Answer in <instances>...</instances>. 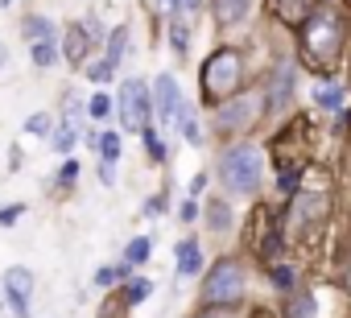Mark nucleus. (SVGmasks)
I'll return each instance as SVG.
<instances>
[{"mask_svg":"<svg viewBox=\"0 0 351 318\" xmlns=\"http://www.w3.org/2000/svg\"><path fill=\"white\" fill-rule=\"evenodd\" d=\"M306 38H302V58L314 66V71H326L335 58H339V46H343V29L330 13H310L306 21Z\"/></svg>","mask_w":351,"mask_h":318,"instance_id":"nucleus-1","label":"nucleus"},{"mask_svg":"<svg viewBox=\"0 0 351 318\" xmlns=\"http://www.w3.org/2000/svg\"><path fill=\"white\" fill-rule=\"evenodd\" d=\"M219 170H223V182H228L232 195H252V191L261 186V174H265L261 149H256V145H236V149H228L223 162H219Z\"/></svg>","mask_w":351,"mask_h":318,"instance_id":"nucleus-2","label":"nucleus"},{"mask_svg":"<svg viewBox=\"0 0 351 318\" xmlns=\"http://www.w3.org/2000/svg\"><path fill=\"white\" fill-rule=\"evenodd\" d=\"M240 83V54L236 50H215L203 66V91L207 99H228Z\"/></svg>","mask_w":351,"mask_h":318,"instance_id":"nucleus-3","label":"nucleus"},{"mask_svg":"<svg viewBox=\"0 0 351 318\" xmlns=\"http://www.w3.org/2000/svg\"><path fill=\"white\" fill-rule=\"evenodd\" d=\"M240 293H244V273H240V265H232V260L215 265V273H211L207 285H203V297H207L211 306H232V302H240Z\"/></svg>","mask_w":351,"mask_h":318,"instance_id":"nucleus-4","label":"nucleus"},{"mask_svg":"<svg viewBox=\"0 0 351 318\" xmlns=\"http://www.w3.org/2000/svg\"><path fill=\"white\" fill-rule=\"evenodd\" d=\"M120 120L132 132H145L149 128V87L141 79H128L120 87Z\"/></svg>","mask_w":351,"mask_h":318,"instance_id":"nucleus-5","label":"nucleus"},{"mask_svg":"<svg viewBox=\"0 0 351 318\" xmlns=\"http://www.w3.org/2000/svg\"><path fill=\"white\" fill-rule=\"evenodd\" d=\"M153 108L161 116V124H178V112L186 108L182 95H178V83H173V75H161L153 83Z\"/></svg>","mask_w":351,"mask_h":318,"instance_id":"nucleus-6","label":"nucleus"},{"mask_svg":"<svg viewBox=\"0 0 351 318\" xmlns=\"http://www.w3.org/2000/svg\"><path fill=\"white\" fill-rule=\"evenodd\" d=\"M5 293H9V310H13L17 318H29L34 273H29V269H9V273H5Z\"/></svg>","mask_w":351,"mask_h":318,"instance_id":"nucleus-7","label":"nucleus"},{"mask_svg":"<svg viewBox=\"0 0 351 318\" xmlns=\"http://www.w3.org/2000/svg\"><path fill=\"white\" fill-rule=\"evenodd\" d=\"M252 120H256V95H244L219 112V128H248Z\"/></svg>","mask_w":351,"mask_h":318,"instance_id":"nucleus-8","label":"nucleus"},{"mask_svg":"<svg viewBox=\"0 0 351 318\" xmlns=\"http://www.w3.org/2000/svg\"><path fill=\"white\" fill-rule=\"evenodd\" d=\"M87 54H91V25H71L66 29V58L75 66H83Z\"/></svg>","mask_w":351,"mask_h":318,"instance_id":"nucleus-9","label":"nucleus"},{"mask_svg":"<svg viewBox=\"0 0 351 318\" xmlns=\"http://www.w3.org/2000/svg\"><path fill=\"white\" fill-rule=\"evenodd\" d=\"M199 269H203V248H199L195 240H182V244H178V273H182V277H195Z\"/></svg>","mask_w":351,"mask_h":318,"instance_id":"nucleus-10","label":"nucleus"},{"mask_svg":"<svg viewBox=\"0 0 351 318\" xmlns=\"http://www.w3.org/2000/svg\"><path fill=\"white\" fill-rule=\"evenodd\" d=\"M273 13L289 25H302L310 17V0H273Z\"/></svg>","mask_w":351,"mask_h":318,"instance_id":"nucleus-11","label":"nucleus"},{"mask_svg":"<svg viewBox=\"0 0 351 318\" xmlns=\"http://www.w3.org/2000/svg\"><path fill=\"white\" fill-rule=\"evenodd\" d=\"M314 99H318V108H326V112H343V87L339 83H318L314 87Z\"/></svg>","mask_w":351,"mask_h":318,"instance_id":"nucleus-12","label":"nucleus"},{"mask_svg":"<svg viewBox=\"0 0 351 318\" xmlns=\"http://www.w3.org/2000/svg\"><path fill=\"white\" fill-rule=\"evenodd\" d=\"M248 5H252V0H215V13H219L223 25H236V21H244Z\"/></svg>","mask_w":351,"mask_h":318,"instance_id":"nucleus-13","label":"nucleus"},{"mask_svg":"<svg viewBox=\"0 0 351 318\" xmlns=\"http://www.w3.org/2000/svg\"><path fill=\"white\" fill-rule=\"evenodd\" d=\"M289 99V62L277 66V79H273V108H285Z\"/></svg>","mask_w":351,"mask_h":318,"instance_id":"nucleus-14","label":"nucleus"},{"mask_svg":"<svg viewBox=\"0 0 351 318\" xmlns=\"http://www.w3.org/2000/svg\"><path fill=\"white\" fill-rule=\"evenodd\" d=\"M25 34L38 38V42H54V25H50L46 17H29V21H25Z\"/></svg>","mask_w":351,"mask_h":318,"instance_id":"nucleus-15","label":"nucleus"},{"mask_svg":"<svg viewBox=\"0 0 351 318\" xmlns=\"http://www.w3.org/2000/svg\"><path fill=\"white\" fill-rule=\"evenodd\" d=\"M75 136H79V128H75V120H66V124L54 132V149H58V153H66V149L75 145Z\"/></svg>","mask_w":351,"mask_h":318,"instance_id":"nucleus-16","label":"nucleus"},{"mask_svg":"<svg viewBox=\"0 0 351 318\" xmlns=\"http://www.w3.org/2000/svg\"><path fill=\"white\" fill-rule=\"evenodd\" d=\"M124 42H128V29L120 25V29L112 34V42H108V62H112V66L120 62V54H124Z\"/></svg>","mask_w":351,"mask_h":318,"instance_id":"nucleus-17","label":"nucleus"},{"mask_svg":"<svg viewBox=\"0 0 351 318\" xmlns=\"http://www.w3.org/2000/svg\"><path fill=\"white\" fill-rule=\"evenodd\" d=\"M54 58H58L54 42H34V62L38 66H54Z\"/></svg>","mask_w":351,"mask_h":318,"instance_id":"nucleus-18","label":"nucleus"},{"mask_svg":"<svg viewBox=\"0 0 351 318\" xmlns=\"http://www.w3.org/2000/svg\"><path fill=\"white\" fill-rule=\"evenodd\" d=\"M99 153H104V162H116V157H120V136L116 132H104L99 136Z\"/></svg>","mask_w":351,"mask_h":318,"instance_id":"nucleus-19","label":"nucleus"},{"mask_svg":"<svg viewBox=\"0 0 351 318\" xmlns=\"http://www.w3.org/2000/svg\"><path fill=\"white\" fill-rule=\"evenodd\" d=\"M112 71H116V66L104 58V62H91V66H87V79H91V83H108V79H112Z\"/></svg>","mask_w":351,"mask_h":318,"instance_id":"nucleus-20","label":"nucleus"},{"mask_svg":"<svg viewBox=\"0 0 351 318\" xmlns=\"http://www.w3.org/2000/svg\"><path fill=\"white\" fill-rule=\"evenodd\" d=\"M149 248H153L149 240H132V244H128V260H132V265H141V260L149 256Z\"/></svg>","mask_w":351,"mask_h":318,"instance_id":"nucleus-21","label":"nucleus"},{"mask_svg":"<svg viewBox=\"0 0 351 318\" xmlns=\"http://www.w3.org/2000/svg\"><path fill=\"white\" fill-rule=\"evenodd\" d=\"M169 38H173V50L186 54V29H182V25H173V29H169Z\"/></svg>","mask_w":351,"mask_h":318,"instance_id":"nucleus-22","label":"nucleus"},{"mask_svg":"<svg viewBox=\"0 0 351 318\" xmlns=\"http://www.w3.org/2000/svg\"><path fill=\"white\" fill-rule=\"evenodd\" d=\"M108 112H112V99L108 95H95L91 99V116H108Z\"/></svg>","mask_w":351,"mask_h":318,"instance_id":"nucleus-23","label":"nucleus"},{"mask_svg":"<svg viewBox=\"0 0 351 318\" xmlns=\"http://www.w3.org/2000/svg\"><path fill=\"white\" fill-rule=\"evenodd\" d=\"M211 228H228V211H223V203H211Z\"/></svg>","mask_w":351,"mask_h":318,"instance_id":"nucleus-24","label":"nucleus"},{"mask_svg":"<svg viewBox=\"0 0 351 318\" xmlns=\"http://www.w3.org/2000/svg\"><path fill=\"white\" fill-rule=\"evenodd\" d=\"M116 277H124V269H99V273H95V281H99V285H112Z\"/></svg>","mask_w":351,"mask_h":318,"instance_id":"nucleus-25","label":"nucleus"},{"mask_svg":"<svg viewBox=\"0 0 351 318\" xmlns=\"http://www.w3.org/2000/svg\"><path fill=\"white\" fill-rule=\"evenodd\" d=\"M314 314V302L310 297H298V306H293V318H310Z\"/></svg>","mask_w":351,"mask_h":318,"instance_id":"nucleus-26","label":"nucleus"},{"mask_svg":"<svg viewBox=\"0 0 351 318\" xmlns=\"http://www.w3.org/2000/svg\"><path fill=\"white\" fill-rule=\"evenodd\" d=\"M25 215V207L17 203V207H5V211H0V223H13V219H21Z\"/></svg>","mask_w":351,"mask_h":318,"instance_id":"nucleus-27","label":"nucleus"},{"mask_svg":"<svg viewBox=\"0 0 351 318\" xmlns=\"http://www.w3.org/2000/svg\"><path fill=\"white\" fill-rule=\"evenodd\" d=\"M25 128H29V132H46V128H50V116H29Z\"/></svg>","mask_w":351,"mask_h":318,"instance_id":"nucleus-28","label":"nucleus"},{"mask_svg":"<svg viewBox=\"0 0 351 318\" xmlns=\"http://www.w3.org/2000/svg\"><path fill=\"white\" fill-rule=\"evenodd\" d=\"M145 145H149V153H153V157H161V153H165V149H161V140H157L153 132H145Z\"/></svg>","mask_w":351,"mask_h":318,"instance_id":"nucleus-29","label":"nucleus"},{"mask_svg":"<svg viewBox=\"0 0 351 318\" xmlns=\"http://www.w3.org/2000/svg\"><path fill=\"white\" fill-rule=\"evenodd\" d=\"M75 174H79V166H75V162H66V166H62V182H75Z\"/></svg>","mask_w":351,"mask_h":318,"instance_id":"nucleus-30","label":"nucleus"},{"mask_svg":"<svg viewBox=\"0 0 351 318\" xmlns=\"http://www.w3.org/2000/svg\"><path fill=\"white\" fill-rule=\"evenodd\" d=\"M128 293H132V302H141V297H145V293H149V285H145V281H136V285H132V289H128Z\"/></svg>","mask_w":351,"mask_h":318,"instance_id":"nucleus-31","label":"nucleus"},{"mask_svg":"<svg viewBox=\"0 0 351 318\" xmlns=\"http://www.w3.org/2000/svg\"><path fill=\"white\" fill-rule=\"evenodd\" d=\"M195 215H199V207H195V203H182V219H186V223H191V219H195Z\"/></svg>","mask_w":351,"mask_h":318,"instance_id":"nucleus-32","label":"nucleus"},{"mask_svg":"<svg viewBox=\"0 0 351 318\" xmlns=\"http://www.w3.org/2000/svg\"><path fill=\"white\" fill-rule=\"evenodd\" d=\"M178 5H182V9H191V13H199V9H203V0H178Z\"/></svg>","mask_w":351,"mask_h":318,"instance_id":"nucleus-33","label":"nucleus"},{"mask_svg":"<svg viewBox=\"0 0 351 318\" xmlns=\"http://www.w3.org/2000/svg\"><path fill=\"white\" fill-rule=\"evenodd\" d=\"M203 318H232V314H228V310H223V306H219V310H207V314H203Z\"/></svg>","mask_w":351,"mask_h":318,"instance_id":"nucleus-34","label":"nucleus"},{"mask_svg":"<svg viewBox=\"0 0 351 318\" xmlns=\"http://www.w3.org/2000/svg\"><path fill=\"white\" fill-rule=\"evenodd\" d=\"M347 289H351V273H347Z\"/></svg>","mask_w":351,"mask_h":318,"instance_id":"nucleus-35","label":"nucleus"},{"mask_svg":"<svg viewBox=\"0 0 351 318\" xmlns=\"http://www.w3.org/2000/svg\"><path fill=\"white\" fill-rule=\"evenodd\" d=\"M5 5H13V0H5Z\"/></svg>","mask_w":351,"mask_h":318,"instance_id":"nucleus-36","label":"nucleus"},{"mask_svg":"<svg viewBox=\"0 0 351 318\" xmlns=\"http://www.w3.org/2000/svg\"><path fill=\"white\" fill-rule=\"evenodd\" d=\"M0 318H5V310H0Z\"/></svg>","mask_w":351,"mask_h":318,"instance_id":"nucleus-37","label":"nucleus"}]
</instances>
